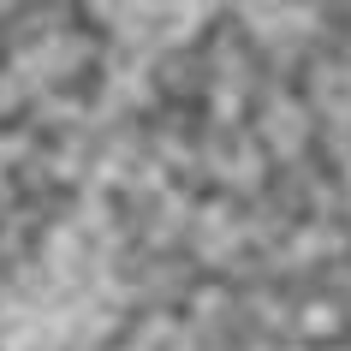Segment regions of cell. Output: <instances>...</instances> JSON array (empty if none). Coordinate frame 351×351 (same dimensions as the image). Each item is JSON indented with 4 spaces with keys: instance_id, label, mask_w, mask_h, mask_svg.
<instances>
[{
    "instance_id": "6da1fadb",
    "label": "cell",
    "mask_w": 351,
    "mask_h": 351,
    "mask_svg": "<svg viewBox=\"0 0 351 351\" xmlns=\"http://www.w3.org/2000/svg\"><path fill=\"white\" fill-rule=\"evenodd\" d=\"M113 24L131 36H185L197 24V6H113Z\"/></svg>"
},
{
    "instance_id": "7a4b0ae2",
    "label": "cell",
    "mask_w": 351,
    "mask_h": 351,
    "mask_svg": "<svg viewBox=\"0 0 351 351\" xmlns=\"http://www.w3.org/2000/svg\"><path fill=\"white\" fill-rule=\"evenodd\" d=\"M310 95H315V108H322L328 125H351V60L346 66H322Z\"/></svg>"
},
{
    "instance_id": "3957f363",
    "label": "cell",
    "mask_w": 351,
    "mask_h": 351,
    "mask_svg": "<svg viewBox=\"0 0 351 351\" xmlns=\"http://www.w3.org/2000/svg\"><path fill=\"white\" fill-rule=\"evenodd\" d=\"M208 161H215V173H226V179H256V143L239 137V131H215Z\"/></svg>"
},
{
    "instance_id": "277c9868",
    "label": "cell",
    "mask_w": 351,
    "mask_h": 351,
    "mask_svg": "<svg viewBox=\"0 0 351 351\" xmlns=\"http://www.w3.org/2000/svg\"><path fill=\"white\" fill-rule=\"evenodd\" d=\"M131 351H197V339H191V328L179 315H149L143 328L131 333Z\"/></svg>"
},
{
    "instance_id": "5b68a950",
    "label": "cell",
    "mask_w": 351,
    "mask_h": 351,
    "mask_svg": "<svg viewBox=\"0 0 351 351\" xmlns=\"http://www.w3.org/2000/svg\"><path fill=\"white\" fill-rule=\"evenodd\" d=\"M36 315L19 310V315H0V351H36Z\"/></svg>"
}]
</instances>
